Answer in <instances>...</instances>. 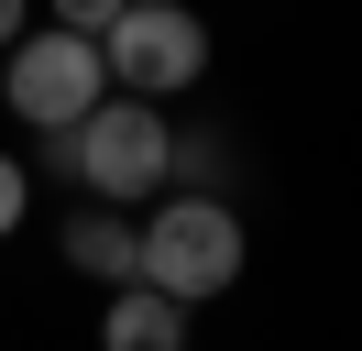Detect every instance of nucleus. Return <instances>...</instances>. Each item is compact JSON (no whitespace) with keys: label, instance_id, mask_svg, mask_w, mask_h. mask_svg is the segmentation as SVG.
<instances>
[{"label":"nucleus","instance_id":"obj_8","mask_svg":"<svg viewBox=\"0 0 362 351\" xmlns=\"http://www.w3.org/2000/svg\"><path fill=\"white\" fill-rule=\"evenodd\" d=\"M23 22H33V0H0V44H11V33H23Z\"/></svg>","mask_w":362,"mask_h":351},{"label":"nucleus","instance_id":"obj_7","mask_svg":"<svg viewBox=\"0 0 362 351\" xmlns=\"http://www.w3.org/2000/svg\"><path fill=\"white\" fill-rule=\"evenodd\" d=\"M110 11H121V0H45V22H55V33H110Z\"/></svg>","mask_w":362,"mask_h":351},{"label":"nucleus","instance_id":"obj_4","mask_svg":"<svg viewBox=\"0 0 362 351\" xmlns=\"http://www.w3.org/2000/svg\"><path fill=\"white\" fill-rule=\"evenodd\" d=\"M55 253H66L88 285H132V209H99V197H77V209H66V231H55Z\"/></svg>","mask_w":362,"mask_h":351},{"label":"nucleus","instance_id":"obj_5","mask_svg":"<svg viewBox=\"0 0 362 351\" xmlns=\"http://www.w3.org/2000/svg\"><path fill=\"white\" fill-rule=\"evenodd\" d=\"M187 318H198V307L154 297V285H110V307H99V351H187Z\"/></svg>","mask_w":362,"mask_h":351},{"label":"nucleus","instance_id":"obj_3","mask_svg":"<svg viewBox=\"0 0 362 351\" xmlns=\"http://www.w3.org/2000/svg\"><path fill=\"white\" fill-rule=\"evenodd\" d=\"M88 99H110V77H99V44H88V33L23 22V33L0 44V110H11V121L66 132V121H88Z\"/></svg>","mask_w":362,"mask_h":351},{"label":"nucleus","instance_id":"obj_2","mask_svg":"<svg viewBox=\"0 0 362 351\" xmlns=\"http://www.w3.org/2000/svg\"><path fill=\"white\" fill-rule=\"evenodd\" d=\"M99 77L121 99H187V88H209V11H187V0H121L110 33H99Z\"/></svg>","mask_w":362,"mask_h":351},{"label":"nucleus","instance_id":"obj_6","mask_svg":"<svg viewBox=\"0 0 362 351\" xmlns=\"http://www.w3.org/2000/svg\"><path fill=\"white\" fill-rule=\"evenodd\" d=\"M23 219H33V165H23V154H0V241L23 231Z\"/></svg>","mask_w":362,"mask_h":351},{"label":"nucleus","instance_id":"obj_1","mask_svg":"<svg viewBox=\"0 0 362 351\" xmlns=\"http://www.w3.org/2000/svg\"><path fill=\"white\" fill-rule=\"evenodd\" d=\"M242 263H252V231H242L230 197H209V187H154V197L132 209V285H154V297L209 307V297L242 285Z\"/></svg>","mask_w":362,"mask_h":351}]
</instances>
